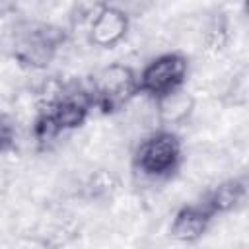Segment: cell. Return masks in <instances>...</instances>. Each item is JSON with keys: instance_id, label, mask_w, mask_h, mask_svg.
<instances>
[{"instance_id": "obj_6", "label": "cell", "mask_w": 249, "mask_h": 249, "mask_svg": "<svg viewBox=\"0 0 249 249\" xmlns=\"http://www.w3.org/2000/svg\"><path fill=\"white\" fill-rule=\"evenodd\" d=\"M128 33V14L119 6H103L91 18L89 41L99 49L117 47Z\"/></svg>"}, {"instance_id": "obj_7", "label": "cell", "mask_w": 249, "mask_h": 249, "mask_svg": "<svg viewBox=\"0 0 249 249\" xmlns=\"http://www.w3.org/2000/svg\"><path fill=\"white\" fill-rule=\"evenodd\" d=\"M214 218L216 216L202 200L185 204L173 214L169 233L179 243H195L208 231Z\"/></svg>"}, {"instance_id": "obj_5", "label": "cell", "mask_w": 249, "mask_h": 249, "mask_svg": "<svg viewBox=\"0 0 249 249\" xmlns=\"http://www.w3.org/2000/svg\"><path fill=\"white\" fill-rule=\"evenodd\" d=\"M189 76V60L181 53H163L152 58L138 74V91L158 101L181 89Z\"/></svg>"}, {"instance_id": "obj_2", "label": "cell", "mask_w": 249, "mask_h": 249, "mask_svg": "<svg viewBox=\"0 0 249 249\" xmlns=\"http://www.w3.org/2000/svg\"><path fill=\"white\" fill-rule=\"evenodd\" d=\"M66 41L62 27L47 21H25L18 25L12 41L14 58L33 70L47 68Z\"/></svg>"}, {"instance_id": "obj_10", "label": "cell", "mask_w": 249, "mask_h": 249, "mask_svg": "<svg viewBox=\"0 0 249 249\" xmlns=\"http://www.w3.org/2000/svg\"><path fill=\"white\" fill-rule=\"evenodd\" d=\"M14 142H16V128L6 115H0V154L12 150Z\"/></svg>"}, {"instance_id": "obj_9", "label": "cell", "mask_w": 249, "mask_h": 249, "mask_svg": "<svg viewBox=\"0 0 249 249\" xmlns=\"http://www.w3.org/2000/svg\"><path fill=\"white\" fill-rule=\"evenodd\" d=\"M158 105V113L163 124L171 126V124H181L183 121L189 119L191 111H193V97L181 88L158 101H154Z\"/></svg>"}, {"instance_id": "obj_1", "label": "cell", "mask_w": 249, "mask_h": 249, "mask_svg": "<svg viewBox=\"0 0 249 249\" xmlns=\"http://www.w3.org/2000/svg\"><path fill=\"white\" fill-rule=\"evenodd\" d=\"M93 109L88 88L76 82L62 84L47 93L37 109L33 134L39 142L56 138L62 132L82 126Z\"/></svg>"}, {"instance_id": "obj_4", "label": "cell", "mask_w": 249, "mask_h": 249, "mask_svg": "<svg viewBox=\"0 0 249 249\" xmlns=\"http://www.w3.org/2000/svg\"><path fill=\"white\" fill-rule=\"evenodd\" d=\"M93 109L103 115H113L124 109L138 91V74L121 62L103 66L86 86Z\"/></svg>"}, {"instance_id": "obj_8", "label": "cell", "mask_w": 249, "mask_h": 249, "mask_svg": "<svg viewBox=\"0 0 249 249\" xmlns=\"http://www.w3.org/2000/svg\"><path fill=\"white\" fill-rule=\"evenodd\" d=\"M247 193H249L247 175H235L212 187L200 200L210 208L214 216H218L241 208L247 200Z\"/></svg>"}, {"instance_id": "obj_3", "label": "cell", "mask_w": 249, "mask_h": 249, "mask_svg": "<svg viewBox=\"0 0 249 249\" xmlns=\"http://www.w3.org/2000/svg\"><path fill=\"white\" fill-rule=\"evenodd\" d=\"M181 161L183 144L171 128H160L142 138L132 156V165L140 175L160 181L173 177Z\"/></svg>"}]
</instances>
